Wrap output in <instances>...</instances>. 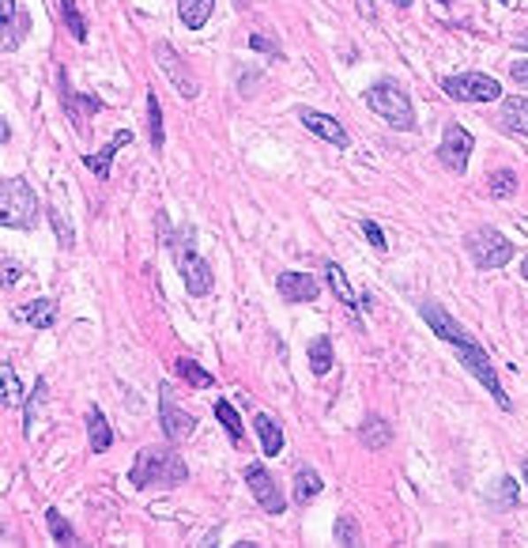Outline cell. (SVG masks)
Instances as JSON below:
<instances>
[{
	"label": "cell",
	"instance_id": "obj_47",
	"mask_svg": "<svg viewBox=\"0 0 528 548\" xmlns=\"http://www.w3.org/2000/svg\"><path fill=\"white\" fill-rule=\"evenodd\" d=\"M238 4H241V8H246V4H249V0H238Z\"/></svg>",
	"mask_w": 528,
	"mask_h": 548
},
{
	"label": "cell",
	"instance_id": "obj_6",
	"mask_svg": "<svg viewBox=\"0 0 528 548\" xmlns=\"http://www.w3.org/2000/svg\"><path fill=\"white\" fill-rule=\"evenodd\" d=\"M464 246H468V258H472V265L479 273L502 269V265H509L513 254H517V246H513L498 228H476L464 238Z\"/></svg>",
	"mask_w": 528,
	"mask_h": 548
},
{
	"label": "cell",
	"instance_id": "obj_29",
	"mask_svg": "<svg viewBox=\"0 0 528 548\" xmlns=\"http://www.w3.org/2000/svg\"><path fill=\"white\" fill-rule=\"evenodd\" d=\"M148 136H151V148L163 151L166 133H163V106H159V98H155V91H148Z\"/></svg>",
	"mask_w": 528,
	"mask_h": 548
},
{
	"label": "cell",
	"instance_id": "obj_31",
	"mask_svg": "<svg viewBox=\"0 0 528 548\" xmlns=\"http://www.w3.org/2000/svg\"><path fill=\"white\" fill-rule=\"evenodd\" d=\"M487 193L494 197V201H509V197L517 193V174H513V171H491Z\"/></svg>",
	"mask_w": 528,
	"mask_h": 548
},
{
	"label": "cell",
	"instance_id": "obj_19",
	"mask_svg": "<svg viewBox=\"0 0 528 548\" xmlns=\"http://www.w3.org/2000/svg\"><path fill=\"white\" fill-rule=\"evenodd\" d=\"M359 443L366 446V451H385V446L393 443V428L389 420H381L378 413H370L363 424H359Z\"/></svg>",
	"mask_w": 528,
	"mask_h": 548
},
{
	"label": "cell",
	"instance_id": "obj_43",
	"mask_svg": "<svg viewBox=\"0 0 528 548\" xmlns=\"http://www.w3.org/2000/svg\"><path fill=\"white\" fill-rule=\"evenodd\" d=\"M521 276H524V280H528V254H524V258H521Z\"/></svg>",
	"mask_w": 528,
	"mask_h": 548
},
{
	"label": "cell",
	"instance_id": "obj_13",
	"mask_svg": "<svg viewBox=\"0 0 528 548\" xmlns=\"http://www.w3.org/2000/svg\"><path fill=\"white\" fill-rule=\"evenodd\" d=\"M295 118L306 125V129L313 133V136H321L325 144H333V148H348L351 144V136H348V129L340 125L333 114H321V110H310V106H298L295 110Z\"/></svg>",
	"mask_w": 528,
	"mask_h": 548
},
{
	"label": "cell",
	"instance_id": "obj_40",
	"mask_svg": "<svg viewBox=\"0 0 528 548\" xmlns=\"http://www.w3.org/2000/svg\"><path fill=\"white\" fill-rule=\"evenodd\" d=\"M509 76L521 83V88H528V61H513V68H509Z\"/></svg>",
	"mask_w": 528,
	"mask_h": 548
},
{
	"label": "cell",
	"instance_id": "obj_14",
	"mask_svg": "<svg viewBox=\"0 0 528 548\" xmlns=\"http://www.w3.org/2000/svg\"><path fill=\"white\" fill-rule=\"evenodd\" d=\"M61 80V103H65V110H68V121L76 125V133H88V121L91 114H98V110H106V103L103 98H95V95H80V91H73V83H68V76L61 73L57 76Z\"/></svg>",
	"mask_w": 528,
	"mask_h": 548
},
{
	"label": "cell",
	"instance_id": "obj_34",
	"mask_svg": "<svg viewBox=\"0 0 528 548\" xmlns=\"http://www.w3.org/2000/svg\"><path fill=\"white\" fill-rule=\"evenodd\" d=\"M46 216L53 223V231H57V243H61L65 250H73L76 246V231H73V223L65 220V212H61V208H46Z\"/></svg>",
	"mask_w": 528,
	"mask_h": 548
},
{
	"label": "cell",
	"instance_id": "obj_11",
	"mask_svg": "<svg viewBox=\"0 0 528 548\" xmlns=\"http://www.w3.org/2000/svg\"><path fill=\"white\" fill-rule=\"evenodd\" d=\"M31 31V16L19 8V0H0V50L16 53Z\"/></svg>",
	"mask_w": 528,
	"mask_h": 548
},
{
	"label": "cell",
	"instance_id": "obj_30",
	"mask_svg": "<svg viewBox=\"0 0 528 548\" xmlns=\"http://www.w3.org/2000/svg\"><path fill=\"white\" fill-rule=\"evenodd\" d=\"M216 416H219V424H223V431H226V439H231L234 446H241V435H246V428H241L234 405H231V401H219V405H216Z\"/></svg>",
	"mask_w": 528,
	"mask_h": 548
},
{
	"label": "cell",
	"instance_id": "obj_39",
	"mask_svg": "<svg viewBox=\"0 0 528 548\" xmlns=\"http://www.w3.org/2000/svg\"><path fill=\"white\" fill-rule=\"evenodd\" d=\"M23 265L19 261H0V288H16L19 284Z\"/></svg>",
	"mask_w": 528,
	"mask_h": 548
},
{
	"label": "cell",
	"instance_id": "obj_41",
	"mask_svg": "<svg viewBox=\"0 0 528 548\" xmlns=\"http://www.w3.org/2000/svg\"><path fill=\"white\" fill-rule=\"evenodd\" d=\"M8 140H11V125H8L4 114H0V144H8Z\"/></svg>",
	"mask_w": 528,
	"mask_h": 548
},
{
	"label": "cell",
	"instance_id": "obj_32",
	"mask_svg": "<svg viewBox=\"0 0 528 548\" xmlns=\"http://www.w3.org/2000/svg\"><path fill=\"white\" fill-rule=\"evenodd\" d=\"M333 541H336V544H344V548L363 544V529H359V522H355V514H340V518H336Z\"/></svg>",
	"mask_w": 528,
	"mask_h": 548
},
{
	"label": "cell",
	"instance_id": "obj_1",
	"mask_svg": "<svg viewBox=\"0 0 528 548\" xmlns=\"http://www.w3.org/2000/svg\"><path fill=\"white\" fill-rule=\"evenodd\" d=\"M419 314H423L426 326L434 329V336H441L446 344H453V352H456V359L464 363V371L476 374V382L491 393L498 409L509 413L513 401H509V393L502 390V382H498V371H494V363H491V356H487V348L476 344L472 333L456 326V318L446 311V306H438V303H419Z\"/></svg>",
	"mask_w": 528,
	"mask_h": 548
},
{
	"label": "cell",
	"instance_id": "obj_33",
	"mask_svg": "<svg viewBox=\"0 0 528 548\" xmlns=\"http://www.w3.org/2000/svg\"><path fill=\"white\" fill-rule=\"evenodd\" d=\"M46 522H50V533H53V541H57V544H76V541H80V537H76V529L65 522V514L57 511V507L46 511Z\"/></svg>",
	"mask_w": 528,
	"mask_h": 548
},
{
	"label": "cell",
	"instance_id": "obj_38",
	"mask_svg": "<svg viewBox=\"0 0 528 548\" xmlns=\"http://www.w3.org/2000/svg\"><path fill=\"white\" fill-rule=\"evenodd\" d=\"M249 46H253L256 53H268V58H276V61L283 58V53H279V46H276V42H272V38H268V35H261V31H253V35H249Z\"/></svg>",
	"mask_w": 528,
	"mask_h": 548
},
{
	"label": "cell",
	"instance_id": "obj_5",
	"mask_svg": "<svg viewBox=\"0 0 528 548\" xmlns=\"http://www.w3.org/2000/svg\"><path fill=\"white\" fill-rule=\"evenodd\" d=\"M166 246L174 250V265H178V273L185 280V291L193 295V299H204V295H211V269H208V261L193 250V231H185L178 238H166Z\"/></svg>",
	"mask_w": 528,
	"mask_h": 548
},
{
	"label": "cell",
	"instance_id": "obj_4",
	"mask_svg": "<svg viewBox=\"0 0 528 548\" xmlns=\"http://www.w3.org/2000/svg\"><path fill=\"white\" fill-rule=\"evenodd\" d=\"M366 106L374 110L378 118H385L393 129H416V106H411V95L401 88L396 80H378L366 88Z\"/></svg>",
	"mask_w": 528,
	"mask_h": 548
},
{
	"label": "cell",
	"instance_id": "obj_7",
	"mask_svg": "<svg viewBox=\"0 0 528 548\" xmlns=\"http://www.w3.org/2000/svg\"><path fill=\"white\" fill-rule=\"evenodd\" d=\"M441 91H446L453 103H498L502 95V83L487 73H464V76H446L441 80Z\"/></svg>",
	"mask_w": 528,
	"mask_h": 548
},
{
	"label": "cell",
	"instance_id": "obj_16",
	"mask_svg": "<svg viewBox=\"0 0 528 548\" xmlns=\"http://www.w3.org/2000/svg\"><path fill=\"white\" fill-rule=\"evenodd\" d=\"M125 144H133V133H128V129H121L118 136L110 140V144H103L98 151H88V156H83V166H88V171H91L98 181H106V178H110V166H113V156H118Z\"/></svg>",
	"mask_w": 528,
	"mask_h": 548
},
{
	"label": "cell",
	"instance_id": "obj_21",
	"mask_svg": "<svg viewBox=\"0 0 528 548\" xmlns=\"http://www.w3.org/2000/svg\"><path fill=\"white\" fill-rule=\"evenodd\" d=\"M498 121H502L509 133H521V136H528V98H521V95H509L506 103H502V110H498Z\"/></svg>",
	"mask_w": 528,
	"mask_h": 548
},
{
	"label": "cell",
	"instance_id": "obj_45",
	"mask_svg": "<svg viewBox=\"0 0 528 548\" xmlns=\"http://www.w3.org/2000/svg\"><path fill=\"white\" fill-rule=\"evenodd\" d=\"M517 46H521V50H528V35H524V38H517Z\"/></svg>",
	"mask_w": 528,
	"mask_h": 548
},
{
	"label": "cell",
	"instance_id": "obj_8",
	"mask_svg": "<svg viewBox=\"0 0 528 548\" xmlns=\"http://www.w3.org/2000/svg\"><path fill=\"white\" fill-rule=\"evenodd\" d=\"M476 151V136L464 129V125H446V136H441V148H438V159L446 163V171L453 174H464L468 171V159Z\"/></svg>",
	"mask_w": 528,
	"mask_h": 548
},
{
	"label": "cell",
	"instance_id": "obj_18",
	"mask_svg": "<svg viewBox=\"0 0 528 548\" xmlns=\"http://www.w3.org/2000/svg\"><path fill=\"white\" fill-rule=\"evenodd\" d=\"M253 428H256V439H261V454L264 458H276L283 451V428L272 413H256L253 416Z\"/></svg>",
	"mask_w": 528,
	"mask_h": 548
},
{
	"label": "cell",
	"instance_id": "obj_22",
	"mask_svg": "<svg viewBox=\"0 0 528 548\" xmlns=\"http://www.w3.org/2000/svg\"><path fill=\"white\" fill-rule=\"evenodd\" d=\"M325 280H328V288H333L336 291V299L340 303H344L348 306V311H359V299H355V288L348 284V273L344 269H340V265L336 261H325Z\"/></svg>",
	"mask_w": 528,
	"mask_h": 548
},
{
	"label": "cell",
	"instance_id": "obj_37",
	"mask_svg": "<svg viewBox=\"0 0 528 548\" xmlns=\"http://www.w3.org/2000/svg\"><path fill=\"white\" fill-rule=\"evenodd\" d=\"M363 235H366V243L378 250V254H385V250H389V243H385V231L378 228L374 220H363Z\"/></svg>",
	"mask_w": 528,
	"mask_h": 548
},
{
	"label": "cell",
	"instance_id": "obj_44",
	"mask_svg": "<svg viewBox=\"0 0 528 548\" xmlns=\"http://www.w3.org/2000/svg\"><path fill=\"white\" fill-rule=\"evenodd\" d=\"M389 4H396V8H411V0H389Z\"/></svg>",
	"mask_w": 528,
	"mask_h": 548
},
{
	"label": "cell",
	"instance_id": "obj_28",
	"mask_svg": "<svg viewBox=\"0 0 528 548\" xmlns=\"http://www.w3.org/2000/svg\"><path fill=\"white\" fill-rule=\"evenodd\" d=\"M42 401H46V378H38L34 390L23 397V435L31 439L34 435V424H38V409H42Z\"/></svg>",
	"mask_w": 528,
	"mask_h": 548
},
{
	"label": "cell",
	"instance_id": "obj_2",
	"mask_svg": "<svg viewBox=\"0 0 528 548\" xmlns=\"http://www.w3.org/2000/svg\"><path fill=\"white\" fill-rule=\"evenodd\" d=\"M189 481V466L181 461L178 451H170V446H144V451L136 454L133 469H128V484L133 488H178Z\"/></svg>",
	"mask_w": 528,
	"mask_h": 548
},
{
	"label": "cell",
	"instance_id": "obj_12",
	"mask_svg": "<svg viewBox=\"0 0 528 548\" xmlns=\"http://www.w3.org/2000/svg\"><path fill=\"white\" fill-rule=\"evenodd\" d=\"M155 61H159V68L166 73V80L178 88L181 98H196V95H201L196 80L189 76V68H185V61H181V53L170 46V42H159V46H155Z\"/></svg>",
	"mask_w": 528,
	"mask_h": 548
},
{
	"label": "cell",
	"instance_id": "obj_17",
	"mask_svg": "<svg viewBox=\"0 0 528 548\" xmlns=\"http://www.w3.org/2000/svg\"><path fill=\"white\" fill-rule=\"evenodd\" d=\"M57 299H46V295H42V299H31V303H23L19 311H16V318L19 321H27V326L31 329H53L57 326Z\"/></svg>",
	"mask_w": 528,
	"mask_h": 548
},
{
	"label": "cell",
	"instance_id": "obj_25",
	"mask_svg": "<svg viewBox=\"0 0 528 548\" xmlns=\"http://www.w3.org/2000/svg\"><path fill=\"white\" fill-rule=\"evenodd\" d=\"M174 374H178V378H185V382L196 386V390H211V386H216V374L204 371L201 363L189 359V356H178V359H174Z\"/></svg>",
	"mask_w": 528,
	"mask_h": 548
},
{
	"label": "cell",
	"instance_id": "obj_36",
	"mask_svg": "<svg viewBox=\"0 0 528 548\" xmlns=\"http://www.w3.org/2000/svg\"><path fill=\"white\" fill-rule=\"evenodd\" d=\"M61 16H65L68 31H73V38H76V42H88V23H83L80 8H76V0H61Z\"/></svg>",
	"mask_w": 528,
	"mask_h": 548
},
{
	"label": "cell",
	"instance_id": "obj_24",
	"mask_svg": "<svg viewBox=\"0 0 528 548\" xmlns=\"http://www.w3.org/2000/svg\"><path fill=\"white\" fill-rule=\"evenodd\" d=\"M211 12H216V0H178V16L189 31H201L211 19Z\"/></svg>",
	"mask_w": 528,
	"mask_h": 548
},
{
	"label": "cell",
	"instance_id": "obj_9",
	"mask_svg": "<svg viewBox=\"0 0 528 548\" xmlns=\"http://www.w3.org/2000/svg\"><path fill=\"white\" fill-rule=\"evenodd\" d=\"M159 424H163V435L170 443H185V439H193V431H196V416L181 413L174 405V390H170V382L159 386Z\"/></svg>",
	"mask_w": 528,
	"mask_h": 548
},
{
	"label": "cell",
	"instance_id": "obj_15",
	"mask_svg": "<svg viewBox=\"0 0 528 548\" xmlns=\"http://www.w3.org/2000/svg\"><path fill=\"white\" fill-rule=\"evenodd\" d=\"M276 291L287 303H313L321 295V284H318V276H310V273H279Z\"/></svg>",
	"mask_w": 528,
	"mask_h": 548
},
{
	"label": "cell",
	"instance_id": "obj_35",
	"mask_svg": "<svg viewBox=\"0 0 528 548\" xmlns=\"http://www.w3.org/2000/svg\"><path fill=\"white\" fill-rule=\"evenodd\" d=\"M491 499L494 503H506V507H517V499H521V488L513 476H498L494 488H491Z\"/></svg>",
	"mask_w": 528,
	"mask_h": 548
},
{
	"label": "cell",
	"instance_id": "obj_46",
	"mask_svg": "<svg viewBox=\"0 0 528 548\" xmlns=\"http://www.w3.org/2000/svg\"><path fill=\"white\" fill-rule=\"evenodd\" d=\"M498 4H506V8H513V4H517V0H498Z\"/></svg>",
	"mask_w": 528,
	"mask_h": 548
},
{
	"label": "cell",
	"instance_id": "obj_3",
	"mask_svg": "<svg viewBox=\"0 0 528 548\" xmlns=\"http://www.w3.org/2000/svg\"><path fill=\"white\" fill-rule=\"evenodd\" d=\"M38 223V193L27 178H0V228L34 231Z\"/></svg>",
	"mask_w": 528,
	"mask_h": 548
},
{
	"label": "cell",
	"instance_id": "obj_26",
	"mask_svg": "<svg viewBox=\"0 0 528 548\" xmlns=\"http://www.w3.org/2000/svg\"><path fill=\"white\" fill-rule=\"evenodd\" d=\"M325 491V481H321V473L318 469H310L302 466L295 473V503H313Z\"/></svg>",
	"mask_w": 528,
	"mask_h": 548
},
{
	"label": "cell",
	"instance_id": "obj_10",
	"mask_svg": "<svg viewBox=\"0 0 528 548\" xmlns=\"http://www.w3.org/2000/svg\"><path fill=\"white\" fill-rule=\"evenodd\" d=\"M246 484L253 491V499L264 507V514H283V507H287V499H283V491L276 484V476L268 473L261 461H253V466H246Z\"/></svg>",
	"mask_w": 528,
	"mask_h": 548
},
{
	"label": "cell",
	"instance_id": "obj_42",
	"mask_svg": "<svg viewBox=\"0 0 528 548\" xmlns=\"http://www.w3.org/2000/svg\"><path fill=\"white\" fill-rule=\"evenodd\" d=\"M359 12H363L366 19H374V4H370V0H359Z\"/></svg>",
	"mask_w": 528,
	"mask_h": 548
},
{
	"label": "cell",
	"instance_id": "obj_23",
	"mask_svg": "<svg viewBox=\"0 0 528 548\" xmlns=\"http://www.w3.org/2000/svg\"><path fill=\"white\" fill-rule=\"evenodd\" d=\"M23 397L27 393H23L16 367H11V363H0V405H4V409H19Z\"/></svg>",
	"mask_w": 528,
	"mask_h": 548
},
{
	"label": "cell",
	"instance_id": "obj_27",
	"mask_svg": "<svg viewBox=\"0 0 528 548\" xmlns=\"http://www.w3.org/2000/svg\"><path fill=\"white\" fill-rule=\"evenodd\" d=\"M333 363H336L333 341H328V336H313V341H310V371L318 378H325L328 371H333Z\"/></svg>",
	"mask_w": 528,
	"mask_h": 548
},
{
	"label": "cell",
	"instance_id": "obj_20",
	"mask_svg": "<svg viewBox=\"0 0 528 548\" xmlns=\"http://www.w3.org/2000/svg\"><path fill=\"white\" fill-rule=\"evenodd\" d=\"M88 446H91V454H106L113 446V428L106 424V416L98 405L88 409Z\"/></svg>",
	"mask_w": 528,
	"mask_h": 548
}]
</instances>
